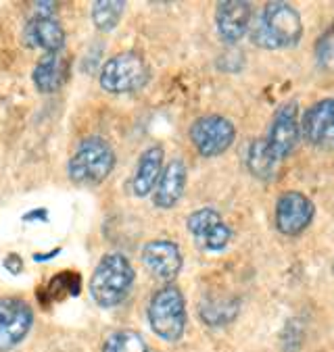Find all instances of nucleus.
Returning a JSON list of instances; mask_svg holds the SVG:
<instances>
[{"label":"nucleus","instance_id":"11","mask_svg":"<svg viewBox=\"0 0 334 352\" xmlns=\"http://www.w3.org/2000/svg\"><path fill=\"white\" fill-rule=\"evenodd\" d=\"M188 232L207 250H224L232 240V230L213 208H198L188 217Z\"/></svg>","mask_w":334,"mask_h":352},{"label":"nucleus","instance_id":"24","mask_svg":"<svg viewBox=\"0 0 334 352\" xmlns=\"http://www.w3.org/2000/svg\"><path fill=\"white\" fill-rule=\"evenodd\" d=\"M36 217H42V219H46V213H44V210H34V213L25 215V221H32V219H36Z\"/></svg>","mask_w":334,"mask_h":352},{"label":"nucleus","instance_id":"20","mask_svg":"<svg viewBox=\"0 0 334 352\" xmlns=\"http://www.w3.org/2000/svg\"><path fill=\"white\" fill-rule=\"evenodd\" d=\"M103 352H149V348H147L145 338L138 331L119 329L107 338Z\"/></svg>","mask_w":334,"mask_h":352},{"label":"nucleus","instance_id":"1","mask_svg":"<svg viewBox=\"0 0 334 352\" xmlns=\"http://www.w3.org/2000/svg\"><path fill=\"white\" fill-rule=\"evenodd\" d=\"M253 44L267 50L295 46L303 36V21L289 3H267L249 28Z\"/></svg>","mask_w":334,"mask_h":352},{"label":"nucleus","instance_id":"21","mask_svg":"<svg viewBox=\"0 0 334 352\" xmlns=\"http://www.w3.org/2000/svg\"><path fill=\"white\" fill-rule=\"evenodd\" d=\"M198 311H200V317H203V321L207 325L218 327V325L230 323L236 317L238 305L236 302H228V300H218V302L211 300V302H203V305H200Z\"/></svg>","mask_w":334,"mask_h":352},{"label":"nucleus","instance_id":"7","mask_svg":"<svg viewBox=\"0 0 334 352\" xmlns=\"http://www.w3.org/2000/svg\"><path fill=\"white\" fill-rule=\"evenodd\" d=\"M299 138H301L299 107L295 100H291L276 111L270 131H267V138H263V140H265L267 148H270L272 157L280 163L293 153V148L299 142Z\"/></svg>","mask_w":334,"mask_h":352},{"label":"nucleus","instance_id":"16","mask_svg":"<svg viewBox=\"0 0 334 352\" xmlns=\"http://www.w3.org/2000/svg\"><path fill=\"white\" fill-rule=\"evenodd\" d=\"M161 167H163V148L161 146H151L149 151L143 153L138 169L134 173V194L136 196H147L155 190L159 177H161Z\"/></svg>","mask_w":334,"mask_h":352},{"label":"nucleus","instance_id":"9","mask_svg":"<svg viewBox=\"0 0 334 352\" xmlns=\"http://www.w3.org/2000/svg\"><path fill=\"white\" fill-rule=\"evenodd\" d=\"M34 313L21 298H0V352L21 344L30 333Z\"/></svg>","mask_w":334,"mask_h":352},{"label":"nucleus","instance_id":"13","mask_svg":"<svg viewBox=\"0 0 334 352\" xmlns=\"http://www.w3.org/2000/svg\"><path fill=\"white\" fill-rule=\"evenodd\" d=\"M143 263L159 279H174L182 269V252L169 240H155L143 248Z\"/></svg>","mask_w":334,"mask_h":352},{"label":"nucleus","instance_id":"19","mask_svg":"<svg viewBox=\"0 0 334 352\" xmlns=\"http://www.w3.org/2000/svg\"><path fill=\"white\" fill-rule=\"evenodd\" d=\"M123 9H125L123 0H98V3L92 5V23L101 32H111L113 28H117Z\"/></svg>","mask_w":334,"mask_h":352},{"label":"nucleus","instance_id":"2","mask_svg":"<svg viewBox=\"0 0 334 352\" xmlns=\"http://www.w3.org/2000/svg\"><path fill=\"white\" fill-rule=\"evenodd\" d=\"M134 284L132 263L123 254H105L90 279V294L105 309L117 307Z\"/></svg>","mask_w":334,"mask_h":352},{"label":"nucleus","instance_id":"14","mask_svg":"<svg viewBox=\"0 0 334 352\" xmlns=\"http://www.w3.org/2000/svg\"><path fill=\"white\" fill-rule=\"evenodd\" d=\"M186 167L180 159H174L163 171L155 186V204L159 208H171L184 194Z\"/></svg>","mask_w":334,"mask_h":352},{"label":"nucleus","instance_id":"12","mask_svg":"<svg viewBox=\"0 0 334 352\" xmlns=\"http://www.w3.org/2000/svg\"><path fill=\"white\" fill-rule=\"evenodd\" d=\"M253 9L251 3L244 0H224L216 9V25L222 36V40L234 44L244 38V34L251 28Z\"/></svg>","mask_w":334,"mask_h":352},{"label":"nucleus","instance_id":"5","mask_svg":"<svg viewBox=\"0 0 334 352\" xmlns=\"http://www.w3.org/2000/svg\"><path fill=\"white\" fill-rule=\"evenodd\" d=\"M149 82V65L136 52H121L105 63L101 86L113 94L136 92Z\"/></svg>","mask_w":334,"mask_h":352},{"label":"nucleus","instance_id":"8","mask_svg":"<svg viewBox=\"0 0 334 352\" xmlns=\"http://www.w3.org/2000/svg\"><path fill=\"white\" fill-rule=\"evenodd\" d=\"M315 215V206L309 196L303 192L291 190L284 192L276 202V228L284 236H299L303 234Z\"/></svg>","mask_w":334,"mask_h":352},{"label":"nucleus","instance_id":"23","mask_svg":"<svg viewBox=\"0 0 334 352\" xmlns=\"http://www.w3.org/2000/svg\"><path fill=\"white\" fill-rule=\"evenodd\" d=\"M5 267H7L11 273H21L23 263H21L19 254H9V256H7V261H5Z\"/></svg>","mask_w":334,"mask_h":352},{"label":"nucleus","instance_id":"15","mask_svg":"<svg viewBox=\"0 0 334 352\" xmlns=\"http://www.w3.org/2000/svg\"><path fill=\"white\" fill-rule=\"evenodd\" d=\"M25 44L40 46L46 52H61L65 44V32L54 17H34L25 28Z\"/></svg>","mask_w":334,"mask_h":352},{"label":"nucleus","instance_id":"10","mask_svg":"<svg viewBox=\"0 0 334 352\" xmlns=\"http://www.w3.org/2000/svg\"><path fill=\"white\" fill-rule=\"evenodd\" d=\"M301 135L315 148L334 151V98L317 100L305 111Z\"/></svg>","mask_w":334,"mask_h":352},{"label":"nucleus","instance_id":"6","mask_svg":"<svg viewBox=\"0 0 334 352\" xmlns=\"http://www.w3.org/2000/svg\"><path fill=\"white\" fill-rule=\"evenodd\" d=\"M236 138V129L230 119L220 115L200 117L190 127V140L203 157H220L226 153Z\"/></svg>","mask_w":334,"mask_h":352},{"label":"nucleus","instance_id":"4","mask_svg":"<svg viewBox=\"0 0 334 352\" xmlns=\"http://www.w3.org/2000/svg\"><path fill=\"white\" fill-rule=\"evenodd\" d=\"M151 329L165 342H178L186 329V302L176 286L161 288L149 305Z\"/></svg>","mask_w":334,"mask_h":352},{"label":"nucleus","instance_id":"3","mask_svg":"<svg viewBox=\"0 0 334 352\" xmlns=\"http://www.w3.org/2000/svg\"><path fill=\"white\" fill-rule=\"evenodd\" d=\"M115 167V153L103 138H86L70 161V177L82 186H96Z\"/></svg>","mask_w":334,"mask_h":352},{"label":"nucleus","instance_id":"22","mask_svg":"<svg viewBox=\"0 0 334 352\" xmlns=\"http://www.w3.org/2000/svg\"><path fill=\"white\" fill-rule=\"evenodd\" d=\"M315 60L326 72H334V25L317 40L315 44Z\"/></svg>","mask_w":334,"mask_h":352},{"label":"nucleus","instance_id":"18","mask_svg":"<svg viewBox=\"0 0 334 352\" xmlns=\"http://www.w3.org/2000/svg\"><path fill=\"white\" fill-rule=\"evenodd\" d=\"M247 167L255 177H261V179H272L274 177L278 161L272 157V153H270V148H267L263 138H257L251 142L249 155H247Z\"/></svg>","mask_w":334,"mask_h":352},{"label":"nucleus","instance_id":"17","mask_svg":"<svg viewBox=\"0 0 334 352\" xmlns=\"http://www.w3.org/2000/svg\"><path fill=\"white\" fill-rule=\"evenodd\" d=\"M67 76V63L59 52H46L36 69H34V82L40 92H56Z\"/></svg>","mask_w":334,"mask_h":352}]
</instances>
